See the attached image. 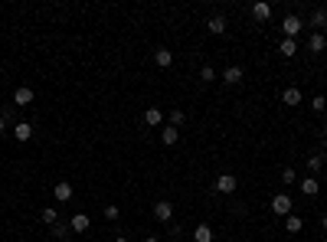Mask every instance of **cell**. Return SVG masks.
Masks as SVG:
<instances>
[{
  "label": "cell",
  "mask_w": 327,
  "mask_h": 242,
  "mask_svg": "<svg viewBox=\"0 0 327 242\" xmlns=\"http://www.w3.org/2000/svg\"><path fill=\"white\" fill-rule=\"evenodd\" d=\"M301 30H304V20L298 13H288L285 20H281V33H285V40H295Z\"/></svg>",
  "instance_id": "cell-1"
},
{
  "label": "cell",
  "mask_w": 327,
  "mask_h": 242,
  "mask_svg": "<svg viewBox=\"0 0 327 242\" xmlns=\"http://www.w3.org/2000/svg\"><path fill=\"white\" fill-rule=\"evenodd\" d=\"M291 210H295V203H291V196L288 193H275L272 196V213H275V216H291Z\"/></svg>",
  "instance_id": "cell-2"
},
{
  "label": "cell",
  "mask_w": 327,
  "mask_h": 242,
  "mask_svg": "<svg viewBox=\"0 0 327 242\" xmlns=\"http://www.w3.org/2000/svg\"><path fill=\"white\" fill-rule=\"evenodd\" d=\"M239 190V180L233 174H219L216 177V193H236Z\"/></svg>",
  "instance_id": "cell-3"
},
{
  "label": "cell",
  "mask_w": 327,
  "mask_h": 242,
  "mask_svg": "<svg viewBox=\"0 0 327 242\" xmlns=\"http://www.w3.org/2000/svg\"><path fill=\"white\" fill-rule=\"evenodd\" d=\"M170 216H174V203L157 200V203H154V219H157V222H170Z\"/></svg>",
  "instance_id": "cell-4"
},
{
  "label": "cell",
  "mask_w": 327,
  "mask_h": 242,
  "mask_svg": "<svg viewBox=\"0 0 327 242\" xmlns=\"http://www.w3.org/2000/svg\"><path fill=\"white\" fill-rule=\"evenodd\" d=\"M252 20H259V23H268V20H272V4H265V0H259V4H252Z\"/></svg>",
  "instance_id": "cell-5"
},
{
  "label": "cell",
  "mask_w": 327,
  "mask_h": 242,
  "mask_svg": "<svg viewBox=\"0 0 327 242\" xmlns=\"http://www.w3.org/2000/svg\"><path fill=\"white\" fill-rule=\"evenodd\" d=\"M72 193H75L72 183H66V180H59L56 187H52V196H56L59 203H69V200H72Z\"/></svg>",
  "instance_id": "cell-6"
},
{
  "label": "cell",
  "mask_w": 327,
  "mask_h": 242,
  "mask_svg": "<svg viewBox=\"0 0 327 242\" xmlns=\"http://www.w3.org/2000/svg\"><path fill=\"white\" fill-rule=\"evenodd\" d=\"M13 138L23 141V144H26V141H33V124L30 121H16L13 124Z\"/></svg>",
  "instance_id": "cell-7"
},
{
  "label": "cell",
  "mask_w": 327,
  "mask_h": 242,
  "mask_svg": "<svg viewBox=\"0 0 327 242\" xmlns=\"http://www.w3.org/2000/svg\"><path fill=\"white\" fill-rule=\"evenodd\" d=\"M88 226H92V216H88V213H75V216L69 219V229L72 232H85Z\"/></svg>",
  "instance_id": "cell-8"
},
{
  "label": "cell",
  "mask_w": 327,
  "mask_h": 242,
  "mask_svg": "<svg viewBox=\"0 0 327 242\" xmlns=\"http://www.w3.org/2000/svg\"><path fill=\"white\" fill-rule=\"evenodd\" d=\"M206 30L213 33V36H223L226 33V16L223 13H216V16H209V23H206Z\"/></svg>",
  "instance_id": "cell-9"
},
{
  "label": "cell",
  "mask_w": 327,
  "mask_h": 242,
  "mask_svg": "<svg viewBox=\"0 0 327 242\" xmlns=\"http://www.w3.org/2000/svg\"><path fill=\"white\" fill-rule=\"evenodd\" d=\"M242 79H245V76H242V66H229L226 72H223V82H226V85H239Z\"/></svg>",
  "instance_id": "cell-10"
},
{
  "label": "cell",
  "mask_w": 327,
  "mask_h": 242,
  "mask_svg": "<svg viewBox=\"0 0 327 242\" xmlns=\"http://www.w3.org/2000/svg\"><path fill=\"white\" fill-rule=\"evenodd\" d=\"M154 62H157L161 69H170V66H174V52H170V49H164V46H161V49H154Z\"/></svg>",
  "instance_id": "cell-11"
},
{
  "label": "cell",
  "mask_w": 327,
  "mask_h": 242,
  "mask_svg": "<svg viewBox=\"0 0 327 242\" xmlns=\"http://www.w3.org/2000/svg\"><path fill=\"white\" fill-rule=\"evenodd\" d=\"M307 49H311V52H324L327 49V36H324V33H311V36H307Z\"/></svg>",
  "instance_id": "cell-12"
},
{
  "label": "cell",
  "mask_w": 327,
  "mask_h": 242,
  "mask_svg": "<svg viewBox=\"0 0 327 242\" xmlns=\"http://www.w3.org/2000/svg\"><path fill=\"white\" fill-rule=\"evenodd\" d=\"M301 193L304 196H317V193H321V180H317V177H304V180H301Z\"/></svg>",
  "instance_id": "cell-13"
},
{
  "label": "cell",
  "mask_w": 327,
  "mask_h": 242,
  "mask_svg": "<svg viewBox=\"0 0 327 242\" xmlns=\"http://www.w3.org/2000/svg\"><path fill=\"white\" fill-rule=\"evenodd\" d=\"M161 141H164V147H174L177 141H180V128H170V124H167L161 131Z\"/></svg>",
  "instance_id": "cell-14"
},
{
  "label": "cell",
  "mask_w": 327,
  "mask_h": 242,
  "mask_svg": "<svg viewBox=\"0 0 327 242\" xmlns=\"http://www.w3.org/2000/svg\"><path fill=\"white\" fill-rule=\"evenodd\" d=\"M13 105H33V88L20 85V88L13 92Z\"/></svg>",
  "instance_id": "cell-15"
},
{
  "label": "cell",
  "mask_w": 327,
  "mask_h": 242,
  "mask_svg": "<svg viewBox=\"0 0 327 242\" xmlns=\"http://www.w3.org/2000/svg\"><path fill=\"white\" fill-rule=\"evenodd\" d=\"M193 242H213V229H209L206 222H200V226L193 229Z\"/></svg>",
  "instance_id": "cell-16"
},
{
  "label": "cell",
  "mask_w": 327,
  "mask_h": 242,
  "mask_svg": "<svg viewBox=\"0 0 327 242\" xmlns=\"http://www.w3.org/2000/svg\"><path fill=\"white\" fill-rule=\"evenodd\" d=\"M278 52H281L285 59H295V52H298V43H295V40H281V43H278Z\"/></svg>",
  "instance_id": "cell-17"
},
{
  "label": "cell",
  "mask_w": 327,
  "mask_h": 242,
  "mask_svg": "<svg viewBox=\"0 0 327 242\" xmlns=\"http://www.w3.org/2000/svg\"><path fill=\"white\" fill-rule=\"evenodd\" d=\"M281 102L285 105H301V88H285V92H281Z\"/></svg>",
  "instance_id": "cell-18"
},
{
  "label": "cell",
  "mask_w": 327,
  "mask_h": 242,
  "mask_svg": "<svg viewBox=\"0 0 327 242\" xmlns=\"http://www.w3.org/2000/svg\"><path fill=\"white\" fill-rule=\"evenodd\" d=\"M161 121H164V111H161V108H147V111H144V124H151V128H157Z\"/></svg>",
  "instance_id": "cell-19"
},
{
  "label": "cell",
  "mask_w": 327,
  "mask_h": 242,
  "mask_svg": "<svg viewBox=\"0 0 327 242\" xmlns=\"http://www.w3.org/2000/svg\"><path fill=\"white\" fill-rule=\"evenodd\" d=\"M311 26H314V33H321L327 26V10H314L311 13Z\"/></svg>",
  "instance_id": "cell-20"
},
{
  "label": "cell",
  "mask_w": 327,
  "mask_h": 242,
  "mask_svg": "<svg viewBox=\"0 0 327 242\" xmlns=\"http://www.w3.org/2000/svg\"><path fill=\"white\" fill-rule=\"evenodd\" d=\"M285 229H288V232H301V229H304V219L291 213V216H285Z\"/></svg>",
  "instance_id": "cell-21"
},
{
  "label": "cell",
  "mask_w": 327,
  "mask_h": 242,
  "mask_svg": "<svg viewBox=\"0 0 327 242\" xmlns=\"http://www.w3.org/2000/svg\"><path fill=\"white\" fill-rule=\"evenodd\" d=\"M40 216H43V222H46V226H56V222H59V210H52V206H46V210H43Z\"/></svg>",
  "instance_id": "cell-22"
},
{
  "label": "cell",
  "mask_w": 327,
  "mask_h": 242,
  "mask_svg": "<svg viewBox=\"0 0 327 242\" xmlns=\"http://www.w3.org/2000/svg\"><path fill=\"white\" fill-rule=\"evenodd\" d=\"M187 121V111H180V108H174L170 111V128H180V124Z\"/></svg>",
  "instance_id": "cell-23"
},
{
  "label": "cell",
  "mask_w": 327,
  "mask_h": 242,
  "mask_svg": "<svg viewBox=\"0 0 327 242\" xmlns=\"http://www.w3.org/2000/svg\"><path fill=\"white\" fill-rule=\"evenodd\" d=\"M200 82H216V69L213 66H203L200 69Z\"/></svg>",
  "instance_id": "cell-24"
},
{
  "label": "cell",
  "mask_w": 327,
  "mask_h": 242,
  "mask_svg": "<svg viewBox=\"0 0 327 242\" xmlns=\"http://www.w3.org/2000/svg\"><path fill=\"white\" fill-rule=\"evenodd\" d=\"M118 213H121L118 206H114V203H108V206H105V210H102V216L108 219V222H114V219H118Z\"/></svg>",
  "instance_id": "cell-25"
},
{
  "label": "cell",
  "mask_w": 327,
  "mask_h": 242,
  "mask_svg": "<svg viewBox=\"0 0 327 242\" xmlns=\"http://www.w3.org/2000/svg\"><path fill=\"white\" fill-rule=\"evenodd\" d=\"M324 108H327V98H324V95H314V98H311V111L321 115Z\"/></svg>",
  "instance_id": "cell-26"
},
{
  "label": "cell",
  "mask_w": 327,
  "mask_h": 242,
  "mask_svg": "<svg viewBox=\"0 0 327 242\" xmlns=\"http://www.w3.org/2000/svg\"><path fill=\"white\" fill-rule=\"evenodd\" d=\"M52 236H56V239H69V226H66V222H56V226H52Z\"/></svg>",
  "instance_id": "cell-27"
},
{
  "label": "cell",
  "mask_w": 327,
  "mask_h": 242,
  "mask_svg": "<svg viewBox=\"0 0 327 242\" xmlns=\"http://www.w3.org/2000/svg\"><path fill=\"white\" fill-rule=\"evenodd\" d=\"M321 164H324V157H321V154L307 157V170H311V174H317V170H321Z\"/></svg>",
  "instance_id": "cell-28"
},
{
  "label": "cell",
  "mask_w": 327,
  "mask_h": 242,
  "mask_svg": "<svg viewBox=\"0 0 327 242\" xmlns=\"http://www.w3.org/2000/svg\"><path fill=\"white\" fill-rule=\"evenodd\" d=\"M281 180H285V183H295V170L285 167V170H281Z\"/></svg>",
  "instance_id": "cell-29"
},
{
  "label": "cell",
  "mask_w": 327,
  "mask_h": 242,
  "mask_svg": "<svg viewBox=\"0 0 327 242\" xmlns=\"http://www.w3.org/2000/svg\"><path fill=\"white\" fill-rule=\"evenodd\" d=\"M0 134H7V121L4 118H0Z\"/></svg>",
  "instance_id": "cell-30"
},
{
  "label": "cell",
  "mask_w": 327,
  "mask_h": 242,
  "mask_svg": "<svg viewBox=\"0 0 327 242\" xmlns=\"http://www.w3.org/2000/svg\"><path fill=\"white\" fill-rule=\"evenodd\" d=\"M321 226H324V232H327V213H324V216H321Z\"/></svg>",
  "instance_id": "cell-31"
},
{
  "label": "cell",
  "mask_w": 327,
  "mask_h": 242,
  "mask_svg": "<svg viewBox=\"0 0 327 242\" xmlns=\"http://www.w3.org/2000/svg\"><path fill=\"white\" fill-rule=\"evenodd\" d=\"M144 242H161V239H157V236H147V239H144Z\"/></svg>",
  "instance_id": "cell-32"
},
{
  "label": "cell",
  "mask_w": 327,
  "mask_h": 242,
  "mask_svg": "<svg viewBox=\"0 0 327 242\" xmlns=\"http://www.w3.org/2000/svg\"><path fill=\"white\" fill-rule=\"evenodd\" d=\"M114 242H131V239H128V236H118V239H114Z\"/></svg>",
  "instance_id": "cell-33"
},
{
  "label": "cell",
  "mask_w": 327,
  "mask_h": 242,
  "mask_svg": "<svg viewBox=\"0 0 327 242\" xmlns=\"http://www.w3.org/2000/svg\"><path fill=\"white\" fill-rule=\"evenodd\" d=\"M321 157H324V164H327V151H324V154H321Z\"/></svg>",
  "instance_id": "cell-34"
},
{
  "label": "cell",
  "mask_w": 327,
  "mask_h": 242,
  "mask_svg": "<svg viewBox=\"0 0 327 242\" xmlns=\"http://www.w3.org/2000/svg\"><path fill=\"white\" fill-rule=\"evenodd\" d=\"M59 242H72V239H59Z\"/></svg>",
  "instance_id": "cell-35"
},
{
  "label": "cell",
  "mask_w": 327,
  "mask_h": 242,
  "mask_svg": "<svg viewBox=\"0 0 327 242\" xmlns=\"http://www.w3.org/2000/svg\"><path fill=\"white\" fill-rule=\"evenodd\" d=\"M324 134H327V124H324Z\"/></svg>",
  "instance_id": "cell-36"
},
{
  "label": "cell",
  "mask_w": 327,
  "mask_h": 242,
  "mask_svg": "<svg viewBox=\"0 0 327 242\" xmlns=\"http://www.w3.org/2000/svg\"><path fill=\"white\" fill-rule=\"evenodd\" d=\"M324 242H327V236H324Z\"/></svg>",
  "instance_id": "cell-37"
}]
</instances>
